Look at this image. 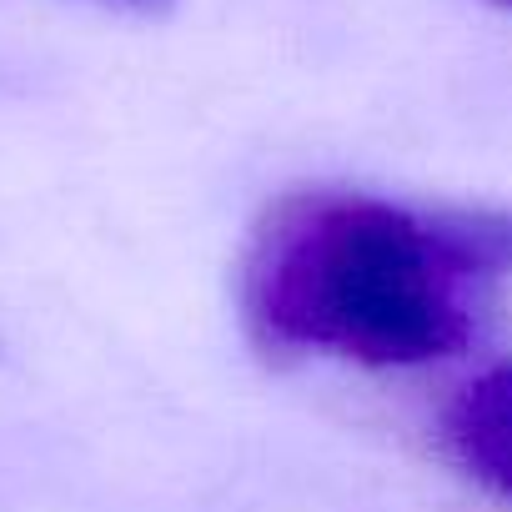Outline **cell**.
Instances as JSON below:
<instances>
[{
  "label": "cell",
  "instance_id": "7a4b0ae2",
  "mask_svg": "<svg viewBox=\"0 0 512 512\" xmlns=\"http://www.w3.org/2000/svg\"><path fill=\"white\" fill-rule=\"evenodd\" d=\"M447 442L477 482L512 497V362L462 387L447 412Z\"/></svg>",
  "mask_w": 512,
  "mask_h": 512
},
{
  "label": "cell",
  "instance_id": "6da1fadb",
  "mask_svg": "<svg viewBox=\"0 0 512 512\" xmlns=\"http://www.w3.org/2000/svg\"><path fill=\"white\" fill-rule=\"evenodd\" d=\"M507 272L512 216L502 211L307 191L272 206L256 231L241 307L262 347L417 367L472 342L477 307Z\"/></svg>",
  "mask_w": 512,
  "mask_h": 512
},
{
  "label": "cell",
  "instance_id": "277c9868",
  "mask_svg": "<svg viewBox=\"0 0 512 512\" xmlns=\"http://www.w3.org/2000/svg\"><path fill=\"white\" fill-rule=\"evenodd\" d=\"M492 6H502V11H512V0H492Z\"/></svg>",
  "mask_w": 512,
  "mask_h": 512
},
{
  "label": "cell",
  "instance_id": "3957f363",
  "mask_svg": "<svg viewBox=\"0 0 512 512\" xmlns=\"http://www.w3.org/2000/svg\"><path fill=\"white\" fill-rule=\"evenodd\" d=\"M106 6H126V11H166V6H176V0H106Z\"/></svg>",
  "mask_w": 512,
  "mask_h": 512
}]
</instances>
